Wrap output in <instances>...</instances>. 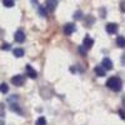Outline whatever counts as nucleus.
I'll list each match as a JSON object with an SVG mask.
<instances>
[{
  "instance_id": "f257e3e1",
  "label": "nucleus",
  "mask_w": 125,
  "mask_h": 125,
  "mask_svg": "<svg viewBox=\"0 0 125 125\" xmlns=\"http://www.w3.org/2000/svg\"><path fill=\"white\" fill-rule=\"evenodd\" d=\"M106 86L110 89V90H113V91H120L121 90V88H123V85H121V80L119 79V78H110L108 81H106Z\"/></svg>"
},
{
  "instance_id": "f03ea898",
  "label": "nucleus",
  "mask_w": 125,
  "mask_h": 125,
  "mask_svg": "<svg viewBox=\"0 0 125 125\" xmlns=\"http://www.w3.org/2000/svg\"><path fill=\"white\" fill-rule=\"evenodd\" d=\"M11 83L15 86H21L24 83H25V78L23 75H15L11 78Z\"/></svg>"
},
{
  "instance_id": "7ed1b4c3",
  "label": "nucleus",
  "mask_w": 125,
  "mask_h": 125,
  "mask_svg": "<svg viewBox=\"0 0 125 125\" xmlns=\"http://www.w3.org/2000/svg\"><path fill=\"white\" fill-rule=\"evenodd\" d=\"M58 5V1L56 0H46L45 3V9L48 10V11H53V10L56 8Z\"/></svg>"
},
{
  "instance_id": "20e7f679",
  "label": "nucleus",
  "mask_w": 125,
  "mask_h": 125,
  "mask_svg": "<svg viewBox=\"0 0 125 125\" xmlns=\"http://www.w3.org/2000/svg\"><path fill=\"white\" fill-rule=\"evenodd\" d=\"M118 31V25L115 24V23H109L108 25H106V33H109V34H115Z\"/></svg>"
},
{
  "instance_id": "39448f33",
  "label": "nucleus",
  "mask_w": 125,
  "mask_h": 125,
  "mask_svg": "<svg viewBox=\"0 0 125 125\" xmlns=\"http://www.w3.org/2000/svg\"><path fill=\"white\" fill-rule=\"evenodd\" d=\"M101 66L106 70H111L113 69V61L109 59V58H105L103 59V62H101Z\"/></svg>"
},
{
  "instance_id": "423d86ee",
  "label": "nucleus",
  "mask_w": 125,
  "mask_h": 125,
  "mask_svg": "<svg viewBox=\"0 0 125 125\" xmlns=\"http://www.w3.org/2000/svg\"><path fill=\"white\" fill-rule=\"evenodd\" d=\"M14 38H15L16 43H23V41L25 40V34L23 33L21 30H18L16 33H15V35H14Z\"/></svg>"
},
{
  "instance_id": "0eeeda50",
  "label": "nucleus",
  "mask_w": 125,
  "mask_h": 125,
  "mask_svg": "<svg viewBox=\"0 0 125 125\" xmlns=\"http://www.w3.org/2000/svg\"><path fill=\"white\" fill-rule=\"evenodd\" d=\"M75 31V25L74 24H66L64 26V34L65 35H71Z\"/></svg>"
},
{
  "instance_id": "6e6552de",
  "label": "nucleus",
  "mask_w": 125,
  "mask_h": 125,
  "mask_svg": "<svg viewBox=\"0 0 125 125\" xmlns=\"http://www.w3.org/2000/svg\"><path fill=\"white\" fill-rule=\"evenodd\" d=\"M26 75L29 76V78H31V79H35L36 76H38V73L31 68L30 65H26Z\"/></svg>"
},
{
  "instance_id": "1a4fd4ad",
  "label": "nucleus",
  "mask_w": 125,
  "mask_h": 125,
  "mask_svg": "<svg viewBox=\"0 0 125 125\" xmlns=\"http://www.w3.org/2000/svg\"><path fill=\"white\" fill-rule=\"evenodd\" d=\"M93 44H94V40H93L91 38H89V36H86V38L84 39V41H83V46H84L86 50L90 49V48L93 46Z\"/></svg>"
},
{
  "instance_id": "9d476101",
  "label": "nucleus",
  "mask_w": 125,
  "mask_h": 125,
  "mask_svg": "<svg viewBox=\"0 0 125 125\" xmlns=\"http://www.w3.org/2000/svg\"><path fill=\"white\" fill-rule=\"evenodd\" d=\"M94 71H95V74H96L98 76H105V69H104L101 65H100V66H95Z\"/></svg>"
},
{
  "instance_id": "9b49d317",
  "label": "nucleus",
  "mask_w": 125,
  "mask_h": 125,
  "mask_svg": "<svg viewBox=\"0 0 125 125\" xmlns=\"http://www.w3.org/2000/svg\"><path fill=\"white\" fill-rule=\"evenodd\" d=\"M116 44H118V46H120V48H124L125 46V39H124V36H118L116 38Z\"/></svg>"
},
{
  "instance_id": "f8f14e48",
  "label": "nucleus",
  "mask_w": 125,
  "mask_h": 125,
  "mask_svg": "<svg viewBox=\"0 0 125 125\" xmlns=\"http://www.w3.org/2000/svg\"><path fill=\"white\" fill-rule=\"evenodd\" d=\"M14 55H15L16 58H21V56L24 55V50H23V49H20V48L14 49Z\"/></svg>"
},
{
  "instance_id": "ddd939ff",
  "label": "nucleus",
  "mask_w": 125,
  "mask_h": 125,
  "mask_svg": "<svg viewBox=\"0 0 125 125\" xmlns=\"http://www.w3.org/2000/svg\"><path fill=\"white\" fill-rule=\"evenodd\" d=\"M10 109H11L13 111H16L18 114H21L23 111H21V109H20L16 104H10Z\"/></svg>"
},
{
  "instance_id": "4468645a",
  "label": "nucleus",
  "mask_w": 125,
  "mask_h": 125,
  "mask_svg": "<svg viewBox=\"0 0 125 125\" xmlns=\"http://www.w3.org/2000/svg\"><path fill=\"white\" fill-rule=\"evenodd\" d=\"M36 125H46V119L44 116H40L38 120H36Z\"/></svg>"
},
{
  "instance_id": "2eb2a0df",
  "label": "nucleus",
  "mask_w": 125,
  "mask_h": 125,
  "mask_svg": "<svg viewBox=\"0 0 125 125\" xmlns=\"http://www.w3.org/2000/svg\"><path fill=\"white\" fill-rule=\"evenodd\" d=\"M3 3L6 8H13L14 6V0H4Z\"/></svg>"
},
{
  "instance_id": "dca6fc26",
  "label": "nucleus",
  "mask_w": 125,
  "mask_h": 125,
  "mask_svg": "<svg viewBox=\"0 0 125 125\" xmlns=\"http://www.w3.org/2000/svg\"><path fill=\"white\" fill-rule=\"evenodd\" d=\"M39 14L41 15V16H46V11H48V10L44 8V6H39Z\"/></svg>"
},
{
  "instance_id": "f3484780",
  "label": "nucleus",
  "mask_w": 125,
  "mask_h": 125,
  "mask_svg": "<svg viewBox=\"0 0 125 125\" xmlns=\"http://www.w3.org/2000/svg\"><path fill=\"white\" fill-rule=\"evenodd\" d=\"M0 91H1L3 94H6L9 91V86L6 84H1V85H0Z\"/></svg>"
},
{
  "instance_id": "a211bd4d",
  "label": "nucleus",
  "mask_w": 125,
  "mask_h": 125,
  "mask_svg": "<svg viewBox=\"0 0 125 125\" xmlns=\"http://www.w3.org/2000/svg\"><path fill=\"white\" fill-rule=\"evenodd\" d=\"M81 16H83V13L81 11H76L75 15H74V19L75 20H79V19H81Z\"/></svg>"
},
{
  "instance_id": "6ab92c4d",
  "label": "nucleus",
  "mask_w": 125,
  "mask_h": 125,
  "mask_svg": "<svg viewBox=\"0 0 125 125\" xmlns=\"http://www.w3.org/2000/svg\"><path fill=\"white\" fill-rule=\"evenodd\" d=\"M79 53H81L83 55H85V54H86V49H85L84 46H83V45H81V46L79 48Z\"/></svg>"
},
{
  "instance_id": "aec40b11",
  "label": "nucleus",
  "mask_w": 125,
  "mask_h": 125,
  "mask_svg": "<svg viewBox=\"0 0 125 125\" xmlns=\"http://www.w3.org/2000/svg\"><path fill=\"white\" fill-rule=\"evenodd\" d=\"M10 48H11V45H10V44H3V46H1L3 50H10Z\"/></svg>"
},
{
  "instance_id": "412c9836",
  "label": "nucleus",
  "mask_w": 125,
  "mask_h": 125,
  "mask_svg": "<svg viewBox=\"0 0 125 125\" xmlns=\"http://www.w3.org/2000/svg\"><path fill=\"white\" fill-rule=\"evenodd\" d=\"M119 115L121 116V119H124V118H125V115H124V110H120V111H119Z\"/></svg>"
},
{
  "instance_id": "4be33fe9",
  "label": "nucleus",
  "mask_w": 125,
  "mask_h": 125,
  "mask_svg": "<svg viewBox=\"0 0 125 125\" xmlns=\"http://www.w3.org/2000/svg\"><path fill=\"white\" fill-rule=\"evenodd\" d=\"M0 125H3V124H0Z\"/></svg>"
}]
</instances>
